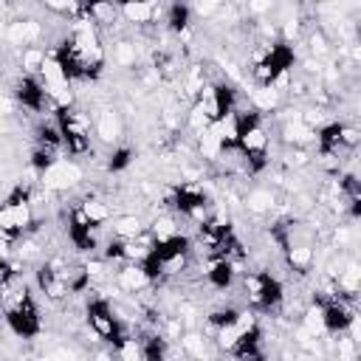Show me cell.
Here are the masks:
<instances>
[{
  "label": "cell",
  "mask_w": 361,
  "mask_h": 361,
  "mask_svg": "<svg viewBox=\"0 0 361 361\" xmlns=\"http://www.w3.org/2000/svg\"><path fill=\"white\" fill-rule=\"evenodd\" d=\"M14 99H17V104H23V107L31 110V113H42V110L51 104V99H48V93H45V85H42V79H39L37 73H23V76L17 79V85H14Z\"/></svg>",
  "instance_id": "9c48e42d"
},
{
  "label": "cell",
  "mask_w": 361,
  "mask_h": 361,
  "mask_svg": "<svg viewBox=\"0 0 361 361\" xmlns=\"http://www.w3.org/2000/svg\"><path fill=\"white\" fill-rule=\"evenodd\" d=\"M206 279H209V285L217 288V290L231 288V282H234V262H231V259H209Z\"/></svg>",
  "instance_id": "5bb4252c"
},
{
  "label": "cell",
  "mask_w": 361,
  "mask_h": 361,
  "mask_svg": "<svg viewBox=\"0 0 361 361\" xmlns=\"http://www.w3.org/2000/svg\"><path fill=\"white\" fill-rule=\"evenodd\" d=\"M138 347H141V358L144 361H166L169 358V344L158 333H149V336L138 338Z\"/></svg>",
  "instance_id": "9a60e30c"
},
{
  "label": "cell",
  "mask_w": 361,
  "mask_h": 361,
  "mask_svg": "<svg viewBox=\"0 0 361 361\" xmlns=\"http://www.w3.org/2000/svg\"><path fill=\"white\" fill-rule=\"evenodd\" d=\"M237 319H240V310L237 307H220V310H212L206 322H209L212 330L223 333V330H231L237 324Z\"/></svg>",
  "instance_id": "ffe728a7"
},
{
  "label": "cell",
  "mask_w": 361,
  "mask_h": 361,
  "mask_svg": "<svg viewBox=\"0 0 361 361\" xmlns=\"http://www.w3.org/2000/svg\"><path fill=\"white\" fill-rule=\"evenodd\" d=\"M68 237H71V245L76 251H96L99 240H96V228L87 223V217L79 212V206L71 212L68 217Z\"/></svg>",
  "instance_id": "8fae6325"
},
{
  "label": "cell",
  "mask_w": 361,
  "mask_h": 361,
  "mask_svg": "<svg viewBox=\"0 0 361 361\" xmlns=\"http://www.w3.org/2000/svg\"><path fill=\"white\" fill-rule=\"evenodd\" d=\"M56 130L68 155H85L90 149V121L76 107H56Z\"/></svg>",
  "instance_id": "5b68a950"
},
{
  "label": "cell",
  "mask_w": 361,
  "mask_h": 361,
  "mask_svg": "<svg viewBox=\"0 0 361 361\" xmlns=\"http://www.w3.org/2000/svg\"><path fill=\"white\" fill-rule=\"evenodd\" d=\"M175 209H178L183 217L195 220L197 226L209 220V200H206V195H203L200 189H195V186H178V189H175Z\"/></svg>",
  "instance_id": "30bf717a"
},
{
  "label": "cell",
  "mask_w": 361,
  "mask_h": 361,
  "mask_svg": "<svg viewBox=\"0 0 361 361\" xmlns=\"http://www.w3.org/2000/svg\"><path fill=\"white\" fill-rule=\"evenodd\" d=\"M118 11L130 23H149L155 14H161V6H155V3H124V6H118Z\"/></svg>",
  "instance_id": "2e32d148"
},
{
  "label": "cell",
  "mask_w": 361,
  "mask_h": 361,
  "mask_svg": "<svg viewBox=\"0 0 361 361\" xmlns=\"http://www.w3.org/2000/svg\"><path fill=\"white\" fill-rule=\"evenodd\" d=\"M42 178H45V183H48V186L62 189V186H73V183L82 178V172H79V166H76L73 161H65V158H62V161H59L56 166H51Z\"/></svg>",
  "instance_id": "4fadbf2b"
},
{
  "label": "cell",
  "mask_w": 361,
  "mask_h": 361,
  "mask_svg": "<svg viewBox=\"0 0 361 361\" xmlns=\"http://www.w3.org/2000/svg\"><path fill=\"white\" fill-rule=\"evenodd\" d=\"M234 149L248 161V169L257 172L268 155V135L257 107L234 110Z\"/></svg>",
  "instance_id": "7a4b0ae2"
},
{
  "label": "cell",
  "mask_w": 361,
  "mask_h": 361,
  "mask_svg": "<svg viewBox=\"0 0 361 361\" xmlns=\"http://www.w3.org/2000/svg\"><path fill=\"white\" fill-rule=\"evenodd\" d=\"M79 212L87 217V223L93 226V228H102V223H107L110 220V209L102 203V200H82L79 203Z\"/></svg>",
  "instance_id": "ac0fdd59"
},
{
  "label": "cell",
  "mask_w": 361,
  "mask_h": 361,
  "mask_svg": "<svg viewBox=\"0 0 361 361\" xmlns=\"http://www.w3.org/2000/svg\"><path fill=\"white\" fill-rule=\"evenodd\" d=\"M245 293H248V302L257 307V310H276L285 299V288L282 282L271 274V271H251L245 274Z\"/></svg>",
  "instance_id": "52a82bcc"
},
{
  "label": "cell",
  "mask_w": 361,
  "mask_h": 361,
  "mask_svg": "<svg viewBox=\"0 0 361 361\" xmlns=\"http://www.w3.org/2000/svg\"><path fill=\"white\" fill-rule=\"evenodd\" d=\"M197 243L200 248H206L209 259H231L234 254H240V240L231 228V223L223 220H206L197 226Z\"/></svg>",
  "instance_id": "3957f363"
},
{
  "label": "cell",
  "mask_w": 361,
  "mask_h": 361,
  "mask_svg": "<svg viewBox=\"0 0 361 361\" xmlns=\"http://www.w3.org/2000/svg\"><path fill=\"white\" fill-rule=\"evenodd\" d=\"M189 251H192V240L183 237V234H175V237L152 243V248L147 251V257L138 265H141L147 282H158L164 276L180 274L186 259H189Z\"/></svg>",
  "instance_id": "6da1fadb"
},
{
  "label": "cell",
  "mask_w": 361,
  "mask_h": 361,
  "mask_svg": "<svg viewBox=\"0 0 361 361\" xmlns=\"http://www.w3.org/2000/svg\"><path fill=\"white\" fill-rule=\"evenodd\" d=\"M87 324H90V330H93L102 341H107L113 350H118L127 338H133V336L127 333V327L121 324V319L116 316V310L110 307L107 299H90V302H87Z\"/></svg>",
  "instance_id": "277c9868"
},
{
  "label": "cell",
  "mask_w": 361,
  "mask_h": 361,
  "mask_svg": "<svg viewBox=\"0 0 361 361\" xmlns=\"http://www.w3.org/2000/svg\"><path fill=\"white\" fill-rule=\"evenodd\" d=\"M133 158H135V152H133L130 147H116V149L110 152L107 169H110V172H121V169H127V166L133 164Z\"/></svg>",
  "instance_id": "7402d4cb"
},
{
  "label": "cell",
  "mask_w": 361,
  "mask_h": 361,
  "mask_svg": "<svg viewBox=\"0 0 361 361\" xmlns=\"http://www.w3.org/2000/svg\"><path fill=\"white\" fill-rule=\"evenodd\" d=\"M189 361H203V358H189Z\"/></svg>",
  "instance_id": "d4e9b609"
},
{
  "label": "cell",
  "mask_w": 361,
  "mask_h": 361,
  "mask_svg": "<svg viewBox=\"0 0 361 361\" xmlns=\"http://www.w3.org/2000/svg\"><path fill=\"white\" fill-rule=\"evenodd\" d=\"M31 223V197L25 186H17L3 203H0V237L17 240Z\"/></svg>",
  "instance_id": "8992f818"
},
{
  "label": "cell",
  "mask_w": 361,
  "mask_h": 361,
  "mask_svg": "<svg viewBox=\"0 0 361 361\" xmlns=\"http://www.w3.org/2000/svg\"><path fill=\"white\" fill-rule=\"evenodd\" d=\"M118 285H121L124 290L135 293V290H141V288H144V285H149V282H147V276H144L141 265H138V262H130V265H124V268L118 271Z\"/></svg>",
  "instance_id": "e0dca14e"
},
{
  "label": "cell",
  "mask_w": 361,
  "mask_h": 361,
  "mask_svg": "<svg viewBox=\"0 0 361 361\" xmlns=\"http://www.w3.org/2000/svg\"><path fill=\"white\" fill-rule=\"evenodd\" d=\"M113 234L121 237V240H135V237L144 234V226H141L138 217L124 214V217H116V220H113Z\"/></svg>",
  "instance_id": "d6986e66"
},
{
  "label": "cell",
  "mask_w": 361,
  "mask_h": 361,
  "mask_svg": "<svg viewBox=\"0 0 361 361\" xmlns=\"http://www.w3.org/2000/svg\"><path fill=\"white\" fill-rule=\"evenodd\" d=\"M99 361H110V358H107V355H102V358H99Z\"/></svg>",
  "instance_id": "cb8c5ba5"
},
{
  "label": "cell",
  "mask_w": 361,
  "mask_h": 361,
  "mask_svg": "<svg viewBox=\"0 0 361 361\" xmlns=\"http://www.w3.org/2000/svg\"><path fill=\"white\" fill-rule=\"evenodd\" d=\"M319 319H322V330L341 336V333H347L353 327L355 313L341 296H330V299L319 302Z\"/></svg>",
  "instance_id": "ba28073f"
},
{
  "label": "cell",
  "mask_w": 361,
  "mask_h": 361,
  "mask_svg": "<svg viewBox=\"0 0 361 361\" xmlns=\"http://www.w3.org/2000/svg\"><path fill=\"white\" fill-rule=\"evenodd\" d=\"M116 133H118L116 116H113V113H104V116L99 118V135H102L104 141H110V138H116Z\"/></svg>",
  "instance_id": "603a6c76"
},
{
  "label": "cell",
  "mask_w": 361,
  "mask_h": 361,
  "mask_svg": "<svg viewBox=\"0 0 361 361\" xmlns=\"http://www.w3.org/2000/svg\"><path fill=\"white\" fill-rule=\"evenodd\" d=\"M189 20H192V8H189V6L175 3V6H169V8H166V25H169V31H175V34L186 31Z\"/></svg>",
  "instance_id": "44dd1931"
},
{
  "label": "cell",
  "mask_w": 361,
  "mask_h": 361,
  "mask_svg": "<svg viewBox=\"0 0 361 361\" xmlns=\"http://www.w3.org/2000/svg\"><path fill=\"white\" fill-rule=\"evenodd\" d=\"M37 288L51 299V302H59L68 296V285H65V274L59 265L54 262H45L37 268Z\"/></svg>",
  "instance_id": "7c38bea8"
}]
</instances>
